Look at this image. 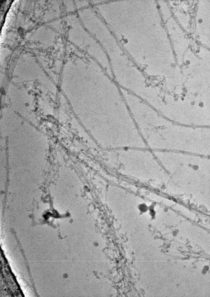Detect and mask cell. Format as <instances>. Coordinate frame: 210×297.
<instances>
[{"instance_id": "6da1fadb", "label": "cell", "mask_w": 210, "mask_h": 297, "mask_svg": "<svg viewBox=\"0 0 210 297\" xmlns=\"http://www.w3.org/2000/svg\"><path fill=\"white\" fill-rule=\"evenodd\" d=\"M67 23L69 42L92 58L97 59V42L84 27L77 13L67 16Z\"/></svg>"}, {"instance_id": "7a4b0ae2", "label": "cell", "mask_w": 210, "mask_h": 297, "mask_svg": "<svg viewBox=\"0 0 210 297\" xmlns=\"http://www.w3.org/2000/svg\"><path fill=\"white\" fill-rule=\"evenodd\" d=\"M74 2L77 11L91 6L90 1H75Z\"/></svg>"}, {"instance_id": "3957f363", "label": "cell", "mask_w": 210, "mask_h": 297, "mask_svg": "<svg viewBox=\"0 0 210 297\" xmlns=\"http://www.w3.org/2000/svg\"><path fill=\"white\" fill-rule=\"evenodd\" d=\"M137 208L139 212V214L141 215L143 214L148 210V207L145 203H141L138 204Z\"/></svg>"}, {"instance_id": "277c9868", "label": "cell", "mask_w": 210, "mask_h": 297, "mask_svg": "<svg viewBox=\"0 0 210 297\" xmlns=\"http://www.w3.org/2000/svg\"><path fill=\"white\" fill-rule=\"evenodd\" d=\"M198 22L199 23H201L203 22V20L201 19H199L198 20Z\"/></svg>"}]
</instances>
